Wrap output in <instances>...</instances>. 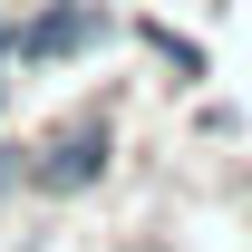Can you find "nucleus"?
Masks as SVG:
<instances>
[{
    "instance_id": "obj_1",
    "label": "nucleus",
    "mask_w": 252,
    "mask_h": 252,
    "mask_svg": "<svg viewBox=\"0 0 252 252\" xmlns=\"http://www.w3.org/2000/svg\"><path fill=\"white\" fill-rule=\"evenodd\" d=\"M107 165H117V107L97 97V107H68V117L30 146V185L49 194V204H68V194L107 185Z\"/></svg>"
},
{
    "instance_id": "obj_2",
    "label": "nucleus",
    "mask_w": 252,
    "mask_h": 252,
    "mask_svg": "<svg viewBox=\"0 0 252 252\" xmlns=\"http://www.w3.org/2000/svg\"><path fill=\"white\" fill-rule=\"evenodd\" d=\"M117 39V10H97V0H39L30 20H20V68H68L107 49Z\"/></svg>"
},
{
    "instance_id": "obj_3",
    "label": "nucleus",
    "mask_w": 252,
    "mask_h": 252,
    "mask_svg": "<svg viewBox=\"0 0 252 252\" xmlns=\"http://www.w3.org/2000/svg\"><path fill=\"white\" fill-rule=\"evenodd\" d=\"M136 39H146V49H156V59L175 68V78H204V49H194V39H175L165 20H136Z\"/></svg>"
},
{
    "instance_id": "obj_4",
    "label": "nucleus",
    "mask_w": 252,
    "mask_h": 252,
    "mask_svg": "<svg viewBox=\"0 0 252 252\" xmlns=\"http://www.w3.org/2000/svg\"><path fill=\"white\" fill-rule=\"evenodd\" d=\"M20 185H30V146H20V136H0V204H10Z\"/></svg>"
}]
</instances>
